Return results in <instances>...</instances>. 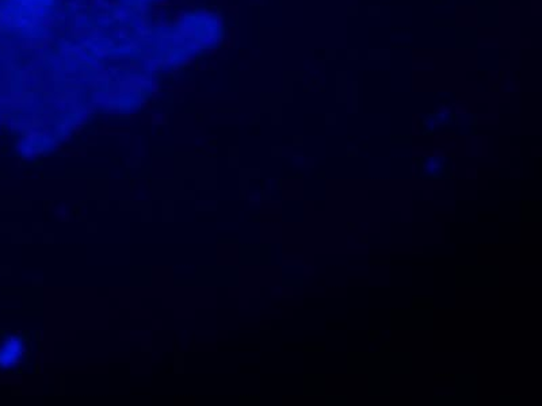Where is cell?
<instances>
[{
    "mask_svg": "<svg viewBox=\"0 0 542 406\" xmlns=\"http://www.w3.org/2000/svg\"><path fill=\"white\" fill-rule=\"evenodd\" d=\"M419 172L420 176L424 179H443L446 174H449V169L446 167L445 159L442 158H424L422 162H419Z\"/></svg>",
    "mask_w": 542,
    "mask_h": 406,
    "instance_id": "6da1fadb",
    "label": "cell"
}]
</instances>
